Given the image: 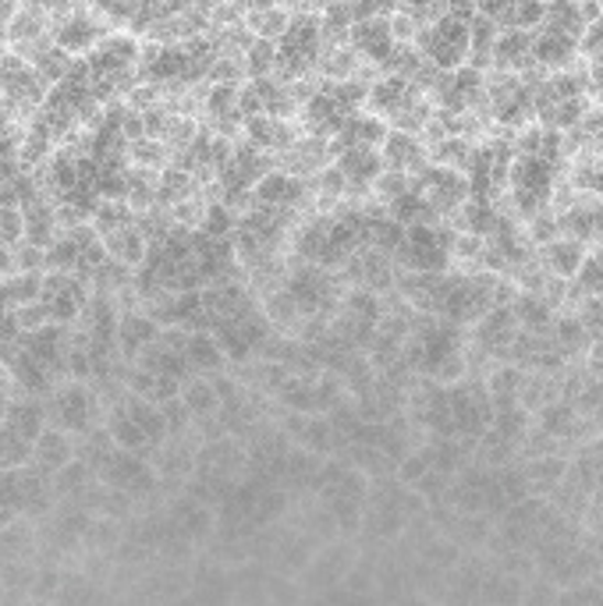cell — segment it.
Returning <instances> with one entry per match:
<instances>
[{"label":"cell","instance_id":"6da1fadb","mask_svg":"<svg viewBox=\"0 0 603 606\" xmlns=\"http://www.w3.org/2000/svg\"><path fill=\"white\" fill-rule=\"evenodd\" d=\"M320 57H324L320 11H292V25L277 40V78L284 86H295L313 68H320Z\"/></svg>","mask_w":603,"mask_h":606},{"label":"cell","instance_id":"7a4b0ae2","mask_svg":"<svg viewBox=\"0 0 603 606\" xmlns=\"http://www.w3.org/2000/svg\"><path fill=\"white\" fill-rule=\"evenodd\" d=\"M451 242H454V228H408L405 231V245L394 255V263L405 274H451Z\"/></svg>","mask_w":603,"mask_h":606},{"label":"cell","instance_id":"3957f363","mask_svg":"<svg viewBox=\"0 0 603 606\" xmlns=\"http://www.w3.org/2000/svg\"><path fill=\"white\" fill-rule=\"evenodd\" d=\"M51 43L75 60L89 57L110 36V25L97 8H51Z\"/></svg>","mask_w":603,"mask_h":606},{"label":"cell","instance_id":"277c9868","mask_svg":"<svg viewBox=\"0 0 603 606\" xmlns=\"http://www.w3.org/2000/svg\"><path fill=\"white\" fill-rule=\"evenodd\" d=\"M46 419L68 437H92L100 422V401L86 383L72 379L65 387H54V394L46 397Z\"/></svg>","mask_w":603,"mask_h":606},{"label":"cell","instance_id":"5b68a950","mask_svg":"<svg viewBox=\"0 0 603 606\" xmlns=\"http://www.w3.org/2000/svg\"><path fill=\"white\" fill-rule=\"evenodd\" d=\"M419 54L434 64L437 71H458L469 60V22L454 19L451 11H443L434 25L419 32Z\"/></svg>","mask_w":603,"mask_h":606},{"label":"cell","instance_id":"8992f818","mask_svg":"<svg viewBox=\"0 0 603 606\" xmlns=\"http://www.w3.org/2000/svg\"><path fill=\"white\" fill-rule=\"evenodd\" d=\"M97 478L114 489H124V493H146L156 483V475L146 461H142V454H124V451L110 454L107 465L97 472Z\"/></svg>","mask_w":603,"mask_h":606},{"label":"cell","instance_id":"52a82bcc","mask_svg":"<svg viewBox=\"0 0 603 606\" xmlns=\"http://www.w3.org/2000/svg\"><path fill=\"white\" fill-rule=\"evenodd\" d=\"M533 60L544 75H558L579 64V40L564 36V32L539 29L533 36Z\"/></svg>","mask_w":603,"mask_h":606},{"label":"cell","instance_id":"ba28073f","mask_svg":"<svg viewBox=\"0 0 603 606\" xmlns=\"http://www.w3.org/2000/svg\"><path fill=\"white\" fill-rule=\"evenodd\" d=\"M380 159H384V170H398L408 174L412 181L430 167V153H426L419 135H405V132H391L387 142L380 146Z\"/></svg>","mask_w":603,"mask_h":606},{"label":"cell","instance_id":"9c48e42d","mask_svg":"<svg viewBox=\"0 0 603 606\" xmlns=\"http://www.w3.org/2000/svg\"><path fill=\"white\" fill-rule=\"evenodd\" d=\"M391 135V124L384 118L370 114V110H362V114H352L341 132L335 139V146H330V156H338L341 150H380Z\"/></svg>","mask_w":603,"mask_h":606},{"label":"cell","instance_id":"30bf717a","mask_svg":"<svg viewBox=\"0 0 603 606\" xmlns=\"http://www.w3.org/2000/svg\"><path fill=\"white\" fill-rule=\"evenodd\" d=\"M335 167L344 174L348 181V196H366L373 191V181L384 174V159H380V150H341L335 156Z\"/></svg>","mask_w":603,"mask_h":606},{"label":"cell","instance_id":"8fae6325","mask_svg":"<svg viewBox=\"0 0 603 606\" xmlns=\"http://www.w3.org/2000/svg\"><path fill=\"white\" fill-rule=\"evenodd\" d=\"M536 68L533 60V36L518 29H501L497 46H494V71L507 75H529Z\"/></svg>","mask_w":603,"mask_h":606},{"label":"cell","instance_id":"7c38bea8","mask_svg":"<svg viewBox=\"0 0 603 606\" xmlns=\"http://www.w3.org/2000/svg\"><path fill=\"white\" fill-rule=\"evenodd\" d=\"M585 252H590V245L571 242V238H558V242H550L547 249H539L536 260H539V266H544L553 280L571 284L579 277L582 263H585Z\"/></svg>","mask_w":603,"mask_h":606},{"label":"cell","instance_id":"4fadbf2b","mask_svg":"<svg viewBox=\"0 0 603 606\" xmlns=\"http://www.w3.org/2000/svg\"><path fill=\"white\" fill-rule=\"evenodd\" d=\"M161 341V327L153 323L146 312H124L118 319V351L132 365L139 362V355L146 351L150 344Z\"/></svg>","mask_w":603,"mask_h":606},{"label":"cell","instance_id":"5bb4252c","mask_svg":"<svg viewBox=\"0 0 603 606\" xmlns=\"http://www.w3.org/2000/svg\"><path fill=\"white\" fill-rule=\"evenodd\" d=\"M72 461H75V440L68 433H61V429L46 426L43 437L33 443V465L43 475H57L61 469H68Z\"/></svg>","mask_w":603,"mask_h":606},{"label":"cell","instance_id":"9a60e30c","mask_svg":"<svg viewBox=\"0 0 603 606\" xmlns=\"http://www.w3.org/2000/svg\"><path fill=\"white\" fill-rule=\"evenodd\" d=\"M4 426L14 429L22 440L36 443L43 437V429L51 426V419H46V401H36V397H19V401H14L11 397V405L4 411Z\"/></svg>","mask_w":603,"mask_h":606},{"label":"cell","instance_id":"2e32d148","mask_svg":"<svg viewBox=\"0 0 603 606\" xmlns=\"http://www.w3.org/2000/svg\"><path fill=\"white\" fill-rule=\"evenodd\" d=\"M103 242V249H107V255L114 260L118 266H124V269H139L142 263H146V255H150V242H146V234H142L135 223L132 228H121V231H114V234H107V238H100Z\"/></svg>","mask_w":603,"mask_h":606},{"label":"cell","instance_id":"e0dca14e","mask_svg":"<svg viewBox=\"0 0 603 606\" xmlns=\"http://www.w3.org/2000/svg\"><path fill=\"white\" fill-rule=\"evenodd\" d=\"M107 437L110 443L118 447V451L124 454H142V451H150V437L142 433V429L135 426V419L129 411H124V405L118 401L114 408H110V419H107Z\"/></svg>","mask_w":603,"mask_h":606},{"label":"cell","instance_id":"ac0fdd59","mask_svg":"<svg viewBox=\"0 0 603 606\" xmlns=\"http://www.w3.org/2000/svg\"><path fill=\"white\" fill-rule=\"evenodd\" d=\"M185 362H188V373H220L224 365V351H220L217 338L210 330H199V333H188V344H185Z\"/></svg>","mask_w":603,"mask_h":606},{"label":"cell","instance_id":"d6986e66","mask_svg":"<svg viewBox=\"0 0 603 606\" xmlns=\"http://www.w3.org/2000/svg\"><path fill=\"white\" fill-rule=\"evenodd\" d=\"M292 25V11L288 8H245V29L252 40H266L277 43Z\"/></svg>","mask_w":603,"mask_h":606},{"label":"cell","instance_id":"ffe728a7","mask_svg":"<svg viewBox=\"0 0 603 606\" xmlns=\"http://www.w3.org/2000/svg\"><path fill=\"white\" fill-rule=\"evenodd\" d=\"M182 405H185V411H188V419H210V415H217V411H220V397H217L213 379H206V376L185 379V387H182Z\"/></svg>","mask_w":603,"mask_h":606},{"label":"cell","instance_id":"44dd1931","mask_svg":"<svg viewBox=\"0 0 603 606\" xmlns=\"http://www.w3.org/2000/svg\"><path fill=\"white\" fill-rule=\"evenodd\" d=\"M33 465V443L22 440L14 429L0 426V472H19Z\"/></svg>","mask_w":603,"mask_h":606},{"label":"cell","instance_id":"7402d4cb","mask_svg":"<svg viewBox=\"0 0 603 606\" xmlns=\"http://www.w3.org/2000/svg\"><path fill=\"white\" fill-rule=\"evenodd\" d=\"M582 291V298H596L603 295V252L600 249H590L585 252V263L579 269V277L571 280Z\"/></svg>","mask_w":603,"mask_h":606},{"label":"cell","instance_id":"603a6c76","mask_svg":"<svg viewBox=\"0 0 603 606\" xmlns=\"http://www.w3.org/2000/svg\"><path fill=\"white\" fill-rule=\"evenodd\" d=\"M14 323H19L22 333H40L54 323L51 319V309L43 306V301H33V306H22V309H14Z\"/></svg>","mask_w":603,"mask_h":606},{"label":"cell","instance_id":"cb8c5ba5","mask_svg":"<svg viewBox=\"0 0 603 606\" xmlns=\"http://www.w3.org/2000/svg\"><path fill=\"white\" fill-rule=\"evenodd\" d=\"M590 370H593V379L603 383V341H596V344L590 348Z\"/></svg>","mask_w":603,"mask_h":606}]
</instances>
